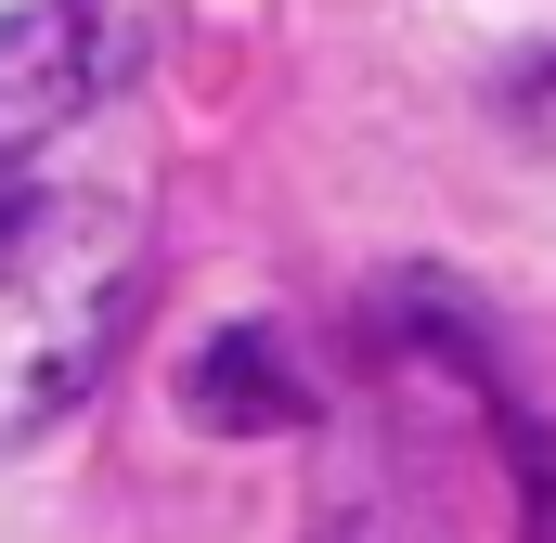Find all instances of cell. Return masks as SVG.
Returning a JSON list of instances; mask_svg holds the SVG:
<instances>
[{"mask_svg":"<svg viewBox=\"0 0 556 543\" xmlns=\"http://www.w3.org/2000/svg\"><path fill=\"white\" fill-rule=\"evenodd\" d=\"M181 414L207 440H285V427H311V376L285 363L260 324H233V337H207L181 363Z\"/></svg>","mask_w":556,"mask_h":543,"instance_id":"cell-2","label":"cell"},{"mask_svg":"<svg viewBox=\"0 0 556 543\" xmlns=\"http://www.w3.org/2000/svg\"><path fill=\"white\" fill-rule=\"evenodd\" d=\"M78 104H91V78H78L65 13H0V168H13V155H39Z\"/></svg>","mask_w":556,"mask_h":543,"instance_id":"cell-3","label":"cell"},{"mask_svg":"<svg viewBox=\"0 0 556 543\" xmlns=\"http://www.w3.org/2000/svg\"><path fill=\"white\" fill-rule=\"evenodd\" d=\"M52 13H65V39H78L91 104H104V91H130L142 65H155V39H168V0H52Z\"/></svg>","mask_w":556,"mask_h":543,"instance_id":"cell-4","label":"cell"},{"mask_svg":"<svg viewBox=\"0 0 556 543\" xmlns=\"http://www.w3.org/2000/svg\"><path fill=\"white\" fill-rule=\"evenodd\" d=\"M142 298V233L104 194H0V440H39L91 402Z\"/></svg>","mask_w":556,"mask_h":543,"instance_id":"cell-1","label":"cell"}]
</instances>
